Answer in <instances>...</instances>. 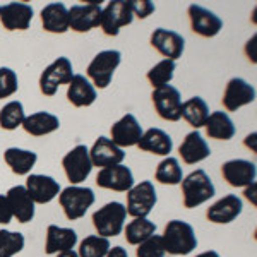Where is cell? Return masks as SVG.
I'll return each instance as SVG.
<instances>
[{"instance_id": "obj_1", "label": "cell", "mask_w": 257, "mask_h": 257, "mask_svg": "<svg viewBox=\"0 0 257 257\" xmlns=\"http://www.w3.org/2000/svg\"><path fill=\"white\" fill-rule=\"evenodd\" d=\"M161 242L165 252L172 255H189L197 247V237L192 225L182 219H172L167 223Z\"/></svg>"}, {"instance_id": "obj_2", "label": "cell", "mask_w": 257, "mask_h": 257, "mask_svg": "<svg viewBox=\"0 0 257 257\" xmlns=\"http://www.w3.org/2000/svg\"><path fill=\"white\" fill-rule=\"evenodd\" d=\"M180 185L182 196H184V206L187 209H194L197 206L204 204V202H208L216 194L213 180H211L204 170H196V172L189 173L180 182Z\"/></svg>"}, {"instance_id": "obj_3", "label": "cell", "mask_w": 257, "mask_h": 257, "mask_svg": "<svg viewBox=\"0 0 257 257\" xmlns=\"http://www.w3.org/2000/svg\"><path fill=\"white\" fill-rule=\"evenodd\" d=\"M127 219V209L122 202L113 201L105 204L103 208L94 211L93 214V226L98 231L99 237H117L123 231Z\"/></svg>"}, {"instance_id": "obj_4", "label": "cell", "mask_w": 257, "mask_h": 257, "mask_svg": "<svg viewBox=\"0 0 257 257\" xmlns=\"http://www.w3.org/2000/svg\"><path fill=\"white\" fill-rule=\"evenodd\" d=\"M96 197H94L93 189L89 187H77V185H70V187L60 190L59 202L60 208L64 211L65 218L70 221L81 219L88 213V209L94 204Z\"/></svg>"}, {"instance_id": "obj_5", "label": "cell", "mask_w": 257, "mask_h": 257, "mask_svg": "<svg viewBox=\"0 0 257 257\" xmlns=\"http://www.w3.org/2000/svg\"><path fill=\"white\" fill-rule=\"evenodd\" d=\"M120 62H122V53L118 50H103L89 62L86 72L96 88L105 89L108 88L113 72L117 70Z\"/></svg>"}, {"instance_id": "obj_6", "label": "cell", "mask_w": 257, "mask_h": 257, "mask_svg": "<svg viewBox=\"0 0 257 257\" xmlns=\"http://www.w3.org/2000/svg\"><path fill=\"white\" fill-rule=\"evenodd\" d=\"M74 77L72 64L67 57H59L53 60L40 76V91L45 96H55L62 84H69Z\"/></svg>"}, {"instance_id": "obj_7", "label": "cell", "mask_w": 257, "mask_h": 257, "mask_svg": "<svg viewBox=\"0 0 257 257\" xmlns=\"http://www.w3.org/2000/svg\"><path fill=\"white\" fill-rule=\"evenodd\" d=\"M156 202L158 196L155 185L153 182L144 180L127 192V214H131L132 218H148Z\"/></svg>"}, {"instance_id": "obj_8", "label": "cell", "mask_w": 257, "mask_h": 257, "mask_svg": "<svg viewBox=\"0 0 257 257\" xmlns=\"http://www.w3.org/2000/svg\"><path fill=\"white\" fill-rule=\"evenodd\" d=\"M132 19H134V14L131 9V2L113 0V2H108V6L103 9L99 26L106 36H118L120 28L128 26Z\"/></svg>"}, {"instance_id": "obj_9", "label": "cell", "mask_w": 257, "mask_h": 257, "mask_svg": "<svg viewBox=\"0 0 257 257\" xmlns=\"http://www.w3.org/2000/svg\"><path fill=\"white\" fill-rule=\"evenodd\" d=\"M62 167L67 175L69 182L72 185H77L81 182H84L86 178L91 175L93 170V163L89 158V149L84 144H79L74 149H70L67 155L62 160Z\"/></svg>"}, {"instance_id": "obj_10", "label": "cell", "mask_w": 257, "mask_h": 257, "mask_svg": "<svg viewBox=\"0 0 257 257\" xmlns=\"http://www.w3.org/2000/svg\"><path fill=\"white\" fill-rule=\"evenodd\" d=\"M151 99H153V105H155L156 113L163 120H167V122H178L182 118L180 117L182 98L178 89L173 88L172 84L153 89Z\"/></svg>"}, {"instance_id": "obj_11", "label": "cell", "mask_w": 257, "mask_h": 257, "mask_svg": "<svg viewBox=\"0 0 257 257\" xmlns=\"http://www.w3.org/2000/svg\"><path fill=\"white\" fill-rule=\"evenodd\" d=\"M101 2H88L82 6H72L69 9V30L76 33H88L99 26L101 21Z\"/></svg>"}, {"instance_id": "obj_12", "label": "cell", "mask_w": 257, "mask_h": 257, "mask_svg": "<svg viewBox=\"0 0 257 257\" xmlns=\"http://www.w3.org/2000/svg\"><path fill=\"white\" fill-rule=\"evenodd\" d=\"M96 185L115 192H128L134 187V175H132V170L125 165L101 168L96 175Z\"/></svg>"}, {"instance_id": "obj_13", "label": "cell", "mask_w": 257, "mask_h": 257, "mask_svg": "<svg viewBox=\"0 0 257 257\" xmlns=\"http://www.w3.org/2000/svg\"><path fill=\"white\" fill-rule=\"evenodd\" d=\"M255 99V89L242 77H233L228 81L225 93H223V106L228 111H237L245 105H250Z\"/></svg>"}, {"instance_id": "obj_14", "label": "cell", "mask_w": 257, "mask_h": 257, "mask_svg": "<svg viewBox=\"0 0 257 257\" xmlns=\"http://www.w3.org/2000/svg\"><path fill=\"white\" fill-rule=\"evenodd\" d=\"M187 14L192 31L196 35L202 36V38H213V36H216L221 31L223 21L209 9H204V7L192 4V6H189Z\"/></svg>"}, {"instance_id": "obj_15", "label": "cell", "mask_w": 257, "mask_h": 257, "mask_svg": "<svg viewBox=\"0 0 257 257\" xmlns=\"http://www.w3.org/2000/svg\"><path fill=\"white\" fill-rule=\"evenodd\" d=\"M151 47L156 48L167 60L175 62L182 57L185 48V40L177 31L158 28L151 35Z\"/></svg>"}, {"instance_id": "obj_16", "label": "cell", "mask_w": 257, "mask_h": 257, "mask_svg": "<svg viewBox=\"0 0 257 257\" xmlns=\"http://www.w3.org/2000/svg\"><path fill=\"white\" fill-rule=\"evenodd\" d=\"M111 138L110 141L118 148H131L138 146L141 136H143V127L138 122V118L132 113L123 115L118 122H115L110 128Z\"/></svg>"}, {"instance_id": "obj_17", "label": "cell", "mask_w": 257, "mask_h": 257, "mask_svg": "<svg viewBox=\"0 0 257 257\" xmlns=\"http://www.w3.org/2000/svg\"><path fill=\"white\" fill-rule=\"evenodd\" d=\"M89 158L93 167L108 168V167H115V165H122L123 158H125V153H123L122 148L115 146L108 138L99 136L94 141L93 148L89 149Z\"/></svg>"}, {"instance_id": "obj_18", "label": "cell", "mask_w": 257, "mask_h": 257, "mask_svg": "<svg viewBox=\"0 0 257 257\" xmlns=\"http://www.w3.org/2000/svg\"><path fill=\"white\" fill-rule=\"evenodd\" d=\"M33 7L24 2H11L0 9V23L7 31H26L33 21Z\"/></svg>"}, {"instance_id": "obj_19", "label": "cell", "mask_w": 257, "mask_h": 257, "mask_svg": "<svg viewBox=\"0 0 257 257\" xmlns=\"http://www.w3.org/2000/svg\"><path fill=\"white\" fill-rule=\"evenodd\" d=\"M221 175L231 187H248L255 184V165L247 160H230L221 165Z\"/></svg>"}, {"instance_id": "obj_20", "label": "cell", "mask_w": 257, "mask_h": 257, "mask_svg": "<svg viewBox=\"0 0 257 257\" xmlns=\"http://www.w3.org/2000/svg\"><path fill=\"white\" fill-rule=\"evenodd\" d=\"M242 209V199L235 196V194H228V196L221 197L219 201L209 206L208 211H206V218L214 225H228V223H231L240 216Z\"/></svg>"}, {"instance_id": "obj_21", "label": "cell", "mask_w": 257, "mask_h": 257, "mask_svg": "<svg viewBox=\"0 0 257 257\" xmlns=\"http://www.w3.org/2000/svg\"><path fill=\"white\" fill-rule=\"evenodd\" d=\"M24 187L35 204H48L60 194V184L48 175H30Z\"/></svg>"}, {"instance_id": "obj_22", "label": "cell", "mask_w": 257, "mask_h": 257, "mask_svg": "<svg viewBox=\"0 0 257 257\" xmlns=\"http://www.w3.org/2000/svg\"><path fill=\"white\" fill-rule=\"evenodd\" d=\"M77 243V233L72 228H64L50 225L47 228V240H45V254L57 255L60 252L72 250Z\"/></svg>"}, {"instance_id": "obj_23", "label": "cell", "mask_w": 257, "mask_h": 257, "mask_svg": "<svg viewBox=\"0 0 257 257\" xmlns=\"http://www.w3.org/2000/svg\"><path fill=\"white\" fill-rule=\"evenodd\" d=\"M6 197L11 206L12 216L19 223H30L35 218V202H33V199L30 197L24 185L11 187L9 192L6 194Z\"/></svg>"}, {"instance_id": "obj_24", "label": "cell", "mask_w": 257, "mask_h": 257, "mask_svg": "<svg viewBox=\"0 0 257 257\" xmlns=\"http://www.w3.org/2000/svg\"><path fill=\"white\" fill-rule=\"evenodd\" d=\"M178 155H180V158L187 165H196L199 161L209 158L211 148L206 143V139L201 136V132L192 131L182 141L180 148H178Z\"/></svg>"}, {"instance_id": "obj_25", "label": "cell", "mask_w": 257, "mask_h": 257, "mask_svg": "<svg viewBox=\"0 0 257 257\" xmlns=\"http://www.w3.org/2000/svg\"><path fill=\"white\" fill-rule=\"evenodd\" d=\"M43 30L53 35H64L69 31V9L64 4L53 2L41 9Z\"/></svg>"}, {"instance_id": "obj_26", "label": "cell", "mask_w": 257, "mask_h": 257, "mask_svg": "<svg viewBox=\"0 0 257 257\" xmlns=\"http://www.w3.org/2000/svg\"><path fill=\"white\" fill-rule=\"evenodd\" d=\"M96 89L89 82V79H86L82 74H74L67 88L69 101L77 108H82V106H91L96 101Z\"/></svg>"}, {"instance_id": "obj_27", "label": "cell", "mask_w": 257, "mask_h": 257, "mask_svg": "<svg viewBox=\"0 0 257 257\" xmlns=\"http://www.w3.org/2000/svg\"><path fill=\"white\" fill-rule=\"evenodd\" d=\"M138 148L141 151L151 153V155L168 156L173 149V141L161 128H149V131L143 132V136H141L138 143Z\"/></svg>"}, {"instance_id": "obj_28", "label": "cell", "mask_w": 257, "mask_h": 257, "mask_svg": "<svg viewBox=\"0 0 257 257\" xmlns=\"http://www.w3.org/2000/svg\"><path fill=\"white\" fill-rule=\"evenodd\" d=\"M59 127H60L59 117L50 113V111H36V113L28 115L23 122L24 131L30 136H35V138L52 134V132L59 131Z\"/></svg>"}, {"instance_id": "obj_29", "label": "cell", "mask_w": 257, "mask_h": 257, "mask_svg": "<svg viewBox=\"0 0 257 257\" xmlns=\"http://www.w3.org/2000/svg\"><path fill=\"white\" fill-rule=\"evenodd\" d=\"M204 127L206 134L211 139L216 141H230L235 136V132H237V128L233 125V120L230 118V115L226 111H213V113H209Z\"/></svg>"}, {"instance_id": "obj_30", "label": "cell", "mask_w": 257, "mask_h": 257, "mask_svg": "<svg viewBox=\"0 0 257 257\" xmlns=\"http://www.w3.org/2000/svg\"><path fill=\"white\" fill-rule=\"evenodd\" d=\"M4 160H6L7 167L12 170V173H16V175H30L33 167L38 161V155L35 151H28V149L9 148L4 153Z\"/></svg>"}, {"instance_id": "obj_31", "label": "cell", "mask_w": 257, "mask_h": 257, "mask_svg": "<svg viewBox=\"0 0 257 257\" xmlns=\"http://www.w3.org/2000/svg\"><path fill=\"white\" fill-rule=\"evenodd\" d=\"M180 117L184 118L190 127H194V131H199L201 127H204L206 120L209 117L208 103H206L201 96L189 98L187 101L182 103Z\"/></svg>"}, {"instance_id": "obj_32", "label": "cell", "mask_w": 257, "mask_h": 257, "mask_svg": "<svg viewBox=\"0 0 257 257\" xmlns=\"http://www.w3.org/2000/svg\"><path fill=\"white\" fill-rule=\"evenodd\" d=\"M155 233L156 225L149 221L148 218H134L131 223L123 226V235H125L127 243H131V245H139Z\"/></svg>"}, {"instance_id": "obj_33", "label": "cell", "mask_w": 257, "mask_h": 257, "mask_svg": "<svg viewBox=\"0 0 257 257\" xmlns=\"http://www.w3.org/2000/svg\"><path fill=\"white\" fill-rule=\"evenodd\" d=\"M155 180L163 185H180V182L184 180V172H182L178 160L173 158V156H167L156 167Z\"/></svg>"}, {"instance_id": "obj_34", "label": "cell", "mask_w": 257, "mask_h": 257, "mask_svg": "<svg viewBox=\"0 0 257 257\" xmlns=\"http://www.w3.org/2000/svg\"><path fill=\"white\" fill-rule=\"evenodd\" d=\"M175 67H177L175 62L163 59L161 62H158L155 67L149 69L146 77H148L149 84L153 86V89H158V88H163V86L170 84L173 79V74H175Z\"/></svg>"}, {"instance_id": "obj_35", "label": "cell", "mask_w": 257, "mask_h": 257, "mask_svg": "<svg viewBox=\"0 0 257 257\" xmlns=\"http://www.w3.org/2000/svg\"><path fill=\"white\" fill-rule=\"evenodd\" d=\"M24 118V106L21 101H9L0 108V127L4 131H14L19 125H23Z\"/></svg>"}, {"instance_id": "obj_36", "label": "cell", "mask_w": 257, "mask_h": 257, "mask_svg": "<svg viewBox=\"0 0 257 257\" xmlns=\"http://www.w3.org/2000/svg\"><path fill=\"white\" fill-rule=\"evenodd\" d=\"M110 240L99 235H89L84 240H81L79 250L77 255L79 257H106L110 250Z\"/></svg>"}, {"instance_id": "obj_37", "label": "cell", "mask_w": 257, "mask_h": 257, "mask_svg": "<svg viewBox=\"0 0 257 257\" xmlns=\"http://www.w3.org/2000/svg\"><path fill=\"white\" fill-rule=\"evenodd\" d=\"M24 235L19 231L0 230V257H14L24 248Z\"/></svg>"}, {"instance_id": "obj_38", "label": "cell", "mask_w": 257, "mask_h": 257, "mask_svg": "<svg viewBox=\"0 0 257 257\" xmlns=\"http://www.w3.org/2000/svg\"><path fill=\"white\" fill-rule=\"evenodd\" d=\"M165 247L161 242V235H153L143 243H139L136 248V255L138 257H165Z\"/></svg>"}, {"instance_id": "obj_39", "label": "cell", "mask_w": 257, "mask_h": 257, "mask_svg": "<svg viewBox=\"0 0 257 257\" xmlns=\"http://www.w3.org/2000/svg\"><path fill=\"white\" fill-rule=\"evenodd\" d=\"M19 89L18 74L9 67H0V99L9 98Z\"/></svg>"}, {"instance_id": "obj_40", "label": "cell", "mask_w": 257, "mask_h": 257, "mask_svg": "<svg viewBox=\"0 0 257 257\" xmlns=\"http://www.w3.org/2000/svg\"><path fill=\"white\" fill-rule=\"evenodd\" d=\"M131 9L132 14L138 16L139 19H146L155 12V4L149 2V0H132L131 2Z\"/></svg>"}, {"instance_id": "obj_41", "label": "cell", "mask_w": 257, "mask_h": 257, "mask_svg": "<svg viewBox=\"0 0 257 257\" xmlns=\"http://www.w3.org/2000/svg\"><path fill=\"white\" fill-rule=\"evenodd\" d=\"M12 211L11 206L7 202V197L4 194H0V225H9L12 221Z\"/></svg>"}, {"instance_id": "obj_42", "label": "cell", "mask_w": 257, "mask_h": 257, "mask_svg": "<svg viewBox=\"0 0 257 257\" xmlns=\"http://www.w3.org/2000/svg\"><path fill=\"white\" fill-rule=\"evenodd\" d=\"M106 257H128V254H127V250L123 247L117 245V247H110Z\"/></svg>"}, {"instance_id": "obj_43", "label": "cell", "mask_w": 257, "mask_h": 257, "mask_svg": "<svg viewBox=\"0 0 257 257\" xmlns=\"http://www.w3.org/2000/svg\"><path fill=\"white\" fill-rule=\"evenodd\" d=\"M243 196H245L248 201H252V204L255 206V184L248 185V187H245V192H243Z\"/></svg>"}, {"instance_id": "obj_44", "label": "cell", "mask_w": 257, "mask_h": 257, "mask_svg": "<svg viewBox=\"0 0 257 257\" xmlns=\"http://www.w3.org/2000/svg\"><path fill=\"white\" fill-rule=\"evenodd\" d=\"M196 257H221V255H219L216 250H206V252H201V254H197Z\"/></svg>"}, {"instance_id": "obj_45", "label": "cell", "mask_w": 257, "mask_h": 257, "mask_svg": "<svg viewBox=\"0 0 257 257\" xmlns=\"http://www.w3.org/2000/svg\"><path fill=\"white\" fill-rule=\"evenodd\" d=\"M57 257H79V255H77V252H76V250H74V248H72V250H65V252H60V254H57Z\"/></svg>"}, {"instance_id": "obj_46", "label": "cell", "mask_w": 257, "mask_h": 257, "mask_svg": "<svg viewBox=\"0 0 257 257\" xmlns=\"http://www.w3.org/2000/svg\"><path fill=\"white\" fill-rule=\"evenodd\" d=\"M0 9H2V6H0Z\"/></svg>"}]
</instances>
